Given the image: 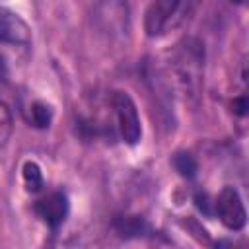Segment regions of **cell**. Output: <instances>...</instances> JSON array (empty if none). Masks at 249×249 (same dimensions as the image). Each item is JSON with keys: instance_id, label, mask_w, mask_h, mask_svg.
<instances>
[{"instance_id": "obj_11", "label": "cell", "mask_w": 249, "mask_h": 249, "mask_svg": "<svg viewBox=\"0 0 249 249\" xmlns=\"http://www.w3.org/2000/svg\"><path fill=\"white\" fill-rule=\"evenodd\" d=\"M245 109H247V101H245V95H241V97L233 99V111H235L237 115H245Z\"/></svg>"}, {"instance_id": "obj_2", "label": "cell", "mask_w": 249, "mask_h": 249, "mask_svg": "<svg viewBox=\"0 0 249 249\" xmlns=\"http://www.w3.org/2000/svg\"><path fill=\"white\" fill-rule=\"evenodd\" d=\"M111 107H113V113H115V119H117L121 138L126 144L134 146L142 136V124H140L138 109H136L132 97L126 91H113Z\"/></svg>"}, {"instance_id": "obj_4", "label": "cell", "mask_w": 249, "mask_h": 249, "mask_svg": "<svg viewBox=\"0 0 249 249\" xmlns=\"http://www.w3.org/2000/svg\"><path fill=\"white\" fill-rule=\"evenodd\" d=\"M33 210L53 231H56L58 226L68 216V198L62 191H53V193L41 196L33 204Z\"/></svg>"}, {"instance_id": "obj_6", "label": "cell", "mask_w": 249, "mask_h": 249, "mask_svg": "<svg viewBox=\"0 0 249 249\" xmlns=\"http://www.w3.org/2000/svg\"><path fill=\"white\" fill-rule=\"evenodd\" d=\"M21 179H23V185H25V191L27 193H41L43 191V185H45V179H43V171L41 167L35 163V161H25L23 167H21Z\"/></svg>"}, {"instance_id": "obj_10", "label": "cell", "mask_w": 249, "mask_h": 249, "mask_svg": "<svg viewBox=\"0 0 249 249\" xmlns=\"http://www.w3.org/2000/svg\"><path fill=\"white\" fill-rule=\"evenodd\" d=\"M12 128H14V119H12V113L8 109V105L0 99V148L6 146V142L10 140V134H12Z\"/></svg>"}, {"instance_id": "obj_8", "label": "cell", "mask_w": 249, "mask_h": 249, "mask_svg": "<svg viewBox=\"0 0 249 249\" xmlns=\"http://www.w3.org/2000/svg\"><path fill=\"white\" fill-rule=\"evenodd\" d=\"M173 167L177 169V173L181 177H187V179L195 177L196 175V169H198L196 160H195V156L191 152H177L173 156Z\"/></svg>"}, {"instance_id": "obj_5", "label": "cell", "mask_w": 249, "mask_h": 249, "mask_svg": "<svg viewBox=\"0 0 249 249\" xmlns=\"http://www.w3.org/2000/svg\"><path fill=\"white\" fill-rule=\"evenodd\" d=\"M0 43L12 47H27L31 43L29 25L12 10L0 6Z\"/></svg>"}, {"instance_id": "obj_3", "label": "cell", "mask_w": 249, "mask_h": 249, "mask_svg": "<svg viewBox=\"0 0 249 249\" xmlns=\"http://www.w3.org/2000/svg\"><path fill=\"white\" fill-rule=\"evenodd\" d=\"M214 212L228 230L237 231L245 226V220H247L245 206H243V200L237 189L233 187H224L220 191L218 198L214 200Z\"/></svg>"}, {"instance_id": "obj_1", "label": "cell", "mask_w": 249, "mask_h": 249, "mask_svg": "<svg viewBox=\"0 0 249 249\" xmlns=\"http://www.w3.org/2000/svg\"><path fill=\"white\" fill-rule=\"evenodd\" d=\"M193 12V4L177 0H156L146 8L144 29L148 37H161L181 27Z\"/></svg>"}, {"instance_id": "obj_9", "label": "cell", "mask_w": 249, "mask_h": 249, "mask_svg": "<svg viewBox=\"0 0 249 249\" xmlns=\"http://www.w3.org/2000/svg\"><path fill=\"white\" fill-rule=\"evenodd\" d=\"M53 119V109L43 101H35L29 107V123L37 128H47Z\"/></svg>"}, {"instance_id": "obj_7", "label": "cell", "mask_w": 249, "mask_h": 249, "mask_svg": "<svg viewBox=\"0 0 249 249\" xmlns=\"http://www.w3.org/2000/svg\"><path fill=\"white\" fill-rule=\"evenodd\" d=\"M115 228L124 237H138L146 231V222L138 216H119L115 220Z\"/></svg>"}]
</instances>
